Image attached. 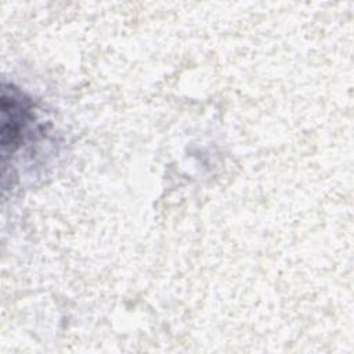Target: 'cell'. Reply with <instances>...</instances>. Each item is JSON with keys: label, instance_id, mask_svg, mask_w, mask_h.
I'll return each mask as SVG.
<instances>
[{"label": "cell", "instance_id": "cell-1", "mask_svg": "<svg viewBox=\"0 0 354 354\" xmlns=\"http://www.w3.org/2000/svg\"><path fill=\"white\" fill-rule=\"evenodd\" d=\"M3 158L12 156L22 144L29 124L35 120L32 101L14 86H3L1 95Z\"/></svg>", "mask_w": 354, "mask_h": 354}]
</instances>
